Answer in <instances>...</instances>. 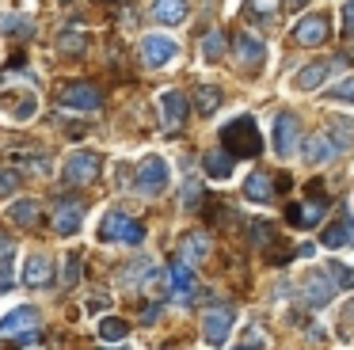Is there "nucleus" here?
I'll use <instances>...</instances> for the list:
<instances>
[{
	"instance_id": "nucleus-16",
	"label": "nucleus",
	"mask_w": 354,
	"mask_h": 350,
	"mask_svg": "<svg viewBox=\"0 0 354 350\" xmlns=\"http://www.w3.org/2000/svg\"><path fill=\"white\" fill-rule=\"evenodd\" d=\"M346 57H328V61H313V65H305L297 73V88L301 91H316L324 80H328V73H335V68H343Z\"/></svg>"
},
{
	"instance_id": "nucleus-45",
	"label": "nucleus",
	"mask_w": 354,
	"mask_h": 350,
	"mask_svg": "<svg viewBox=\"0 0 354 350\" xmlns=\"http://www.w3.org/2000/svg\"><path fill=\"white\" fill-rule=\"evenodd\" d=\"M0 251H8V240H4V232H0Z\"/></svg>"
},
{
	"instance_id": "nucleus-28",
	"label": "nucleus",
	"mask_w": 354,
	"mask_h": 350,
	"mask_svg": "<svg viewBox=\"0 0 354 350\" xmlns=\"http://www.w3.org/2000/svg\"><path fill=\"white\" fill-rule=\"evenodd\" d=\"M8 221L19 225V228H31L35 221H39V202H35V198H19V202L8 210Z\"/></svg>"
},
{
	"instance_id": "nucleus-25",
	"label": "nucleus",
	"mask_w": 354,
	"mask_h": 350,
	"mask_svg": "<svg viewBox=\"0 0 354 350\" xmlns=\"http://www.w3.org/2000/svg\"><path fill=\"white\" fill-rule=\"evenodd\" d=\"M324 133L335 141V149L339 152H346V149H354V122L351 118H343V114H331L328 118V129Z\"/></svg>"
},
{
	"instance_id": "nucleus-38",
	"label": "nucleus",
	"mask_w": 354,
	"mask_h": 350,
	"mask_svg": "<svg viewBox=\"0 0 354 350\" xmlns=\"http://www.w3.org/2000/svg\"><path fill=\"white\" fill-rule=\"evenodd\" d=\"M328 99H335V103H354V76H346L343 84H335V88L328 91Z\"/></svg>"
},
{
	"instance_id": "nucleus-46",
	"label": "nucleus",
	"mask_w": 354,
	"mask_h": 350,
	"mask_svg": "<svg viewBox=\"0 0 354 350\" xmlns=\"http://www.w3.org/2000/svg\"><path fill=\"white\" fill-rule=\"evenodd\" d=\"M62 4H69V0H62Z\"/></svg>"
},
{
	"instance_id": "nucleus-21",
	"label": "nucleus",
	"mask_w": 354,
	"mask_h": 350,
	"mask_svg": "<svg viewBox=\"0 0 354 350\" xmlns=\"http://www.w3.org/2000/svg\"><path fill=\"white\" fill-rule=\"evenodd\" d=\"M168 282H171V297H176V301H187V297L194 293V270H191V263L171 259V263H168Z\"/></svg>"
},
{
	"instance_id": "nucleus-29",
	"label": "nucleus",
	"mask_w": 354,
	"mask_h": 350,
	"mask_svg": "<svg viewBox=\"0 0 354 350\" xmlns=\"http://www.w3.org/2000/svg\"><path fill=\"white\" fill-rule=\"evenodd\" d=\"M149 270H153V263H149V259H133V263L118 274V286H122V289H141V282H145Z\"/></svg>"
},
{
	"instance_id": "nucleus-39",
	"label": "nucleus",
	"mask_w": 354,
	"mask_h": 350,
	"mask_svg": "<svg viewBox=\"0 0 354 350\" xmlns=\"http://www.w3.org/2000/svg\"><path fill=\"white\" fill-rule=\"evenodd\" d=\"M339 335H343V339H354V297L346 301V308L339 312Z\"/></svg>"
},
{
	"instance_id": "nucleus-32",
	"label": "nucleus",
	"mask_w": 354,
	"mask_h": 350,
	"mask_svg": "<svg viewBox=\"0 0 354 350\" xmlns=\"http://www.w3.org/2000/svg\"><path fill=\"white\" fill-rule=\"evenodd\" d=\"M202 57L209 65L225 57V30H206V38H202Z\"/></svg>"
},
{
	"instance_id": "nucleus-14",
	"label": "nucleus",
	"mask_w": 354,
	"mask_h": 350,
	"mask_svg": "<svg viewBox=\"0 0 354 350\" xmlns=\"http://www.w3.org/2000/svg\"><path fill=\"white\" fill-rule=\"evenodd\" d=\"M331 38V19L328 15H305V19L293 27V42L297 46H324Z\"/></svg>"
},
{
	"instance_id": "nucleus-22",
	"label": "nucleus",
	"mask_w": 354,
	"mask_h": 350,
	"mask_svg": "<svg viewBox=\"0 0 354 350\" xmlns=\"http://www.w3.org/2000/svg\"><path fill=\"white\" fill-rule=\"evenodd\" d=\"M187 15H191L187 0H153V19L164 27H179V23H187Z\"/></svg>"
},
{
	"instance_id": "nucleus-13",
	"label": "nucleus",
	"mask_w": 354,
	"mask_h": 350,
	"mask_svg": "<svg viewBox=\"0 0 354 350\" xmlns=\"http://www.w3.org/2000/svg\"><path fill=\"white\" fill-rule=\"evenodd\" d=\"M232 50H236L240 73H259L263 61H267V46H263L255 35H248V30H244V35H236V46H232Z\"/></svg>"
},
{
	"instance_id": "nucleus-26",
	"label": "nucleus",
	"mask_w": 354,
	"mask_h": 350,
	"mask_svg": "<svg viewBox=\"0 0 354 350\" xmlns=\"http://www.w3.org/2000/svg\"><path fill=\"white\" fill-rule=\"evenodd\" d=\"M206 175L209 179H229L232 175V167H236V156H232L229 149H217V152H206Z\"/></svg>"
},
{
	"instance_id": "nucleus-6",
	"label": "nucleus",
	"mask_w": 354,
	"mask_h": 350,
	"mask_svg": "<svg viewBox=\"0 0 354 350\" xmlns=\"http://www.w3.org/2000/svg\"><path fill=\"white\" fill-rule=\"evenodd\" d=\"M297 149H301V118L293 111H282L274 118V156L290 160Z\"/></svg>"
},
{
	"instance_id": "nucleus-36",
	"label": "nucleus",
	"mask_w": 354,
	"mask_h": 350,
	"mask_svg": "<svg viewBox=\"0 0 354 350\" xmlns=\"http://www.w3.org/2000/svg\"><path fill=\"white\" fill-rule=\"evenodd\" d=\"M80 282V255L73 251V255H65V274H62V289H77Z\"/></svg>"
},
{
	"instance_id": "nucleus-12",
	"label": "nucleus",
	"mask_w": 354,
	"mask_h": 350,
	"mask_svg": "<svg viewBox=\"0 0 354 350\" xmlns=\"http://www.w3.org/2000/svg\"><path fill=\"white\" fill-rule=\"evenodd\" d=\"M176 53H179V46H176V38H168V35H145L141 38V61H145L149 68L168 65Z\"/></svg>"
},
{
	"instance_id": "nucleus-41",
	"label": "nucleus",
	"mask_w": 354,
	"mask_h": 350,
	"mask_svg": "<svg viewBox=\"0 0 354 350\" xmlns=\"http://www.w3.org/2000/svg\"><path fill=\"white\" fill-rule=\"evenodd\" d=\"M343 35H346V42H354V0L343 4Z\"/></svg>"
},
{
	"instance_id": "nucleus-3",
	"label": "nucleus",
	"mask_w": 354,
	"mask_h": 350,
	"mask_svg": "<svg viewBox=\"0 0 354 350\" xmlns=\"http://www.w3.org/2000/svg\"><path fill=\"white\" fill-rule=\"evenodd\" d=\"M57 107L77 111V114H95L103 107V91L88 80H69V84L57 88Z\"/></svg>"
},
{
	"instance_id": "nucleus-9",
	"label": "nucleus",
	"mask_w": 354,
	"mask_h": 350,
	"mask_svg": "<svg viewBox=\"0 0 354 350\" xmlns=\"http://www.w3.org/2000/svg\"><path fill=\"white\" fill-rule=\"evenodd\" d=\"M187 114H191V103H187V95L183 91H164L160 95V126H164V133H179L183 129V122H187Z\"/></svg>"
},
{
	"instance_id": "nucleus-10",
	"label": "nucleus",
	"mask_w": 354,
	"mask_h": 350,
	"mask_svg": "<svg viewBox=\"0 0 354 350\" xmlns=\"http://www.w3.org/2000/svg\"><path fill=\"white\" fill-rule=\"evenodd\" d=\"M0 107L12 122H31L39 111V95L31 88H16V91H0Z\"/></svg>"
},
{
	"instance_id": "nucleus-40",
	"label": "nucleus",
	"mask_w": 354,
	"mask_h": 350,
	"mask_svg": "<svg viewBox=\"0 0 354 350\" xmlns=\"http://www.w3.org/2000/svg\"><path fill=\"white\" fill-rule=\"evenodd\" d=\"M12 289V255L4 251V259H0V293H8Z\"/></svg>"
},
{
	"instance_id": "nucleus-7",
	"label": "nucleus",
	"mask_w": 354,
	"mask_h": 350,
	"mask_svg": "<svg viewBox=\"0 0 354 350\" xmlns=\"http://www.w3.org/2000/svg\"><path fill=\"white\" fill-rule=\"evenodd\" d=\"M84 221V198L77 194H62L54 202V232L57 236H73Z\"/></svg>"
},
{
	"instance_id": "nucleus-44",
	"label": "nucleus",
	"mask_w": 354,
	"mask_h": 350,
	"mask_svg": "<svg viewBox=\"0 0 354 350\" xmlns=\"http://www.w3.org/2000/svg\"><path fill=\"white\" fill-rule=\"evenodd\" d=\"M305 4H308V0H286V8H290V12H301Z\"/></svg>"
},
{
	"instance_id": "nucleus-37",
	"label": "nucleus",
	"mask_w": 354,
	"mask_h": 350,
	"mask_svg": "<svg viewBox=\"0 0 354 350\" xmlns=\"http://www.w3.org/2000/svg\"><path fill=\"white\" fill-rule=\"evenodd\" d=\"M179 198H183V210H198L202 205V183H183V190H179Z\"/></svg>"
},
{
	"instance_id": "nucleus-34",
	"label": "nucleus",
	"mask_w": 354,
	"mask_h": 350,
	"mask_svg": "<svg viewBox=\"0 0 354 350\" xmlns=\"http://www.w3.org/2000/svg\"><path fill=\"white\" fill-rule=\"evenodd\" d=\"M252 243H255V248H274V243H278V228L270 225V221H255V225H252Z\"/></svg>"
},
{
	"instance_id": "nucleus-18",
	"label": "nucleus",
	"mask_w": 354,
	"mask_h": 350,
	"mask_svg": "<svg viewBox=\"0 0 354 350\" xmlns=\"http://www.w3.org/2000/svg\"><path fill=\"white\" fill-rule=\"evenodd\" d=\"M320 243L324 248H343V243H354V213L343 210L328 228L320 232Z\"/></svg>"
},
{
	"instance_id": "nucleus-11",
	"label": "nucleus",
	"mask_w": 354,
	"mask_h": 350,
	"mask_svg": "<svg viewBox=\"0 0 354 350\" xmlns=\"http://www.w3.org/2000/svg\"><path fill=\"white\" fill-rule=\"evenodd\" d=\"M301 289H305V304H308V308H328L339 286L331 282V274L308 270V274H305V282H301Z\"/></svg>"
},
{
	"instance_id": "nucleus-33",
	"label": "nucleus",
	"mask_w": 354,
	"mask_h": 350,
	"mask_svg": "<svg viewBox=\"0 0 354 350\" xmlns=\"http://www.w3.org/2000/svg\"><path fill=\"white\" fill-rule=\"evenodd\" d=\"M57 46H62L69 57H80L84 53V46H88V38H84V30H77V27H69V30H62V38H57Z\"/></svg>"
},
{
	"instance_id": "nucleus-5",
	"label": "nucleus",
	"mask_w": 354,
	"mask_h": 350,
	"mask_svg": "<svg viewBox=\"0 0 354 350\" xmlns=\"http://www.w3.org/2000/svg\"><path fill=\"white\" fill-rule=\"evenodd\" d=\"M100 164L103 160L88 149L73 152L62 167V183H69V187H88V183H95V175H100Z\"/></svg>"
},
{
	"instance_id": "nucleus-1",
	"label": "nucleus",
	"mask_w": 354,
	"mask_h": 350,
	"mask_svg": "<svg viewBox=\"0 0 354 350\" xmlns=\"http://www.w3.org/2000/svg\"><path fill=\"white\" fill-rule=\"evenodd\" d=\"M221 149H229L236 160H252L263 152V137H259V126H255L252 114H240L232 118L229 126L221 129Z\"/></svg>"
},
{
	"instance_id": "nucleus-20",
	"label": "nucleus",
	"mask_w": 354,
	"mask_h": 350,
	"mask_svg": "<svg viewBox=\"0 0 354 350\" xmlns=\"http://www.w3.org/2000/svg\"><path fill=\"white\" fill-rule=\"evenodd\" d=\"M179 259H183V263H191V266L206 263V259H209V236L202 232V228H191V232L179 240Z\"/></svg>"
},
{
	"instance_id": "nucleus-2",
	"label": "nucleus",
	"mask_w": 354,
	"mask_h": 350,
	"mask_svg": "<svg viewBox=\"0 0 354 350\" xmlns=\"http://www.w3.org/2000/svg\"><path fill=\"white\" fill-rule=\"evenodd\" d=\"M100 240L103 243H133V248H138V243L145 240V225L133 221L130 213H122V210H111V213H103V221H100Z\"/></svg>"
},
{
	"instance_id": "nucleus-42",
	"label": "nucleus",
	"mask_w": 354,
	"mask_h": 350,
	"mask_svg": "<svg viewBox=\"0 0 354 350\" xmlns=\"http://www.w3.org/2000/svg\"><path fill=\"white\" fill-rule=\"evenodd\" d=\"M16 175H12V172H0V194H12V190H16Z\"/></svg>"
},
{
	"instance_id": "nucleus-30",
	"label": "nucleus",
	"mask_w": 354,
	"mask_h": 350,
	"mask_svg": "<svg viewBox=\"0 0 354 350\" xmlns=\"http://www.w3.org/2000/svg\"><path fill=\"white\" fill-rule=\"evenodd\" d=\"M126 335H130V324H126V320H118V316H103L100 320V339L103 342H122Z\"/></svg>"
},
{
	"instance_id": "nucleus-15",
	"label": "nucleus",
	"mask_w": 354,
	"mask_h": 350,
	"mask_svg": "<svg viewBox=\"0 0 354 350\" xmlns=\"http://www.w3.org/2000/svg\"><path fill=\"white\" fill-rule=\"evenodd\" d=\"M164 187H168V164L160 156H149L138 167V190L141 194H160Z\"/></svg>"
},
{
	"instance_id": "nucleus-17",
	"label": "nucleus",
	"mask_w": 354,
	"mask_h": 350,
	"mask_svg": "<svg viewBox=\"0 0 354 350\" xmlns=\"http://www.w3.org/2000/svg\"><path fill=\"white\" fill-rule=\"evenodd\" d=\"M305 164L308 167H324V164H331V160L339 156V149H335V141H331L328 133H313V137H305Z\"/></svg>"
},
{
	"instance_id": "nucleus-27",
	"label": "nucleus",
	"mask_w": 354,
	"mask_h": 350,
	"mask_svg": "<svg viewBox=\"0 0 354 350\" xmlns=\"http://www.w3.org/2000/svg\"><path fill=\"white\" fill-rule=\"evenodd\" d=\"M0 35L31 38V35H35V23H31V15H19V12H8V15H0Z\"/></svg>"
},
{
	"instance_id": "nucleus-24",
	"label": "nucleus",
	"mask_w": 354,
	"mask_h": 350,
	"mask_svg": "<svg viewBox=\"0 0 354 350\" xmlns=\"http://www.w3.org/2000/svg\"><path fill=\"white\" fill-rule=\"evenodd\" d=\"M50 278H54V270H50V259L46 255H31L24 263V286L42 289V286H50Z\"/></svg>"
},
{
	"instance_id": "nucleus-35",
	"label": "nucleus",
	"mask_w": 354,
	"mask_h": 350,
	"mask_svg": "<svg viewBox=\"0 0 354 350\" xmlns=\"http://www.w3.org/2000/svg\"><path fill=\"white\" fill-rule=\"evenodd\" d=\"M328 274H331V282H335L339 289H354V266H343L339 259H331Z\"/></svg>"
},
{
	"instance_id": "nucleus-23",
	"label": "nucleus",
	"mask_w": 354,
	"mask_h": 350,
	"mask_svg": "<svg viewBox=\"0 0 354 350\" xmlns=\"http://www.w3.org/2000/svg\"><path fill=\"white\" fill-rule=\"evenodd\" d=\"M244 198L248 202H259V205L274 202V179H270L267 172H252L244 179Z\"/></svg>"
},
{
	"instance_id": "nucleus-31",
	"label": "nucleus",
	"mask_w": 354,
	"mask_h": 350,
	"mask_svg": "<svg viewBox=\"0 0 354 350\" xmlns=\"http://www.w3.org/2000/svg\"><path fill=\"white\" fill-rule=\"evenodd\" d=\"M221 88H214V84H202L198 91H194V107H198L202 114H214L217 107H221Z\"/></svg>"
},
{
	"instance_id": "nucleus-43",
	"label": "nucleus",
	"mask_w": 354,
	"mask_h": 350,
	"mask_svg": "<svg viewBox=\"0 0 354 350\" xmlns=\"http://www.w3.org/2000/svg\"><path fill=\"white\" fill-rule=\"evenodd\" d=\"M156 316H160V304H153V308L141 312V320H145V324H156Z\"/></svg>"
},
{
	"instance_id": "nucleus-19",
	"label": "nucleus",
	"mask_w": 354,
	"mask_h": 350,
	"mask_svg": "<svg viewBox=\"0 0 354 350\" xmlns=\"http://www.w3.org/2000/svg\"><path fill=\"white\" fill-rule=\"evenodd\" d=\"M324 213H328V198L320 194V198H313L308 205L293 202L290 210H286V221H290V225H297V228H313V225H320Z\"/></svg>"
},
{
	"instance_id": "nucleus-8",
	"label": "nucleus",
	"mask_w": 354,
	"mask_h": 350,
	"mask_svg": "<svg viewBox=\"0 0 354 350\" xmlns=\"http://www.w3.org/2000/svg\"><path fill=\"white\" fill-rule=\"evenodd\" d=\"M232 327H236V312H232L229 304H221V308H209L206 316H202V335H206L209 347H225Z\"/></svg>"
},
{
	"instance_id": "nucleus-4",
	"label": "nucleus",
	"mask_w": 354,
	"mask_h": 350,
	"mask_svg": "<svg viewBox=\"0 0 354 350\" xmlns=\"http://www.w3.org/2000/svg\"><path fill=\"white\" fill-rule=\"evenodd\" d=\"M42 331V316L39 308L24 304V308H12L8 316L0 320V342H12V339H31V335Z\"/></svg>"
}]
</instances>
